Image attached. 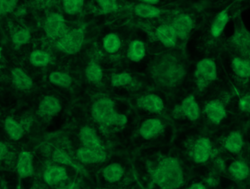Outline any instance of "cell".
Returning a JSON list of instances; mask_svg holds the SVG:
<instances>
[{
    "mask_svg": "<svg viewBox=\"0 0 250 189\" xmlns=\"http://www.w3.org/2000/svg\"><path fill=\"white\" fill-rule=\"evenodd\" d=\"M135 1H139V2L146 3V4H156L160 2V0H135Z\"/></svg>",
    "mask_w": 250,
    "mask_h": 189,
    "instance_id": "obj_41",
    "label": "cell"
},
{
    "mask_svg": "<svg viewBox=\"0 0 250 189\" xmlns=\"http://www.w3.org/2000/svg\"><path fill=\"white\" fill-rule=\"evenodd\" d=\"M176 119L185 117L191 121H195L201 117V108L193 95H189L182 100L180 105H176L173 111Z\"/></svg>",
    "mask_w": 250,
    "mask_h": 189,
    "instance_id": "obj_7",
    "label": "cell"
},
{
    "mask_svg": "<svg viewBox=\"0 0 250 189\" xmlns=\"http://www.w3.org/2000/svg\"><path fill=\"white\" fill-rule=\"evenodd\" d=\"M164 130V124L160 119L148 118L141 123L138 132L143 139L150 140L158 137Z\"/></svg>",
    "mask_w": 250,
    "mask_h": 189,
    "instance_id": "obj_13",
    "label": "cell"
},
{
    "mask_svg": "<svg viewBox=\"0 0 250 189\" xmlns=\"http://www.w3.org/2000/svg\"><path fill=\"white\" fill-rule=\"evenodd\" d=\"M231 69L235 75L242 80L250 78V61L236 57L232 60Z\"/></svg>",
    "mask_w": 250,
    "mask_h": 189,
    "instance_id": "obj_27",
    "label": "cell"
},
{
    "mask_svg": "<svg viewBox=\"0 0 250 189\" xmlns=\"http://www.w3.org/2000/svg\"><path fill=\"white\" fill-rule=\"evenodd\" d=\"M239 108L242 112L250 114V93L244 95L239 99Z\"/></svg>",
    "mask_w": 250,
    "mask_h": 189,
    "instance_id": "obj_38",
    "label": "cell"
},
{
    "mask_svg": "<svg viewBox=\"0 0 250 189\" xmlns=\"http://www.w3.org/2000/svg\"><path fill=\"white\" fill-rule=\"evenodd\" d=\"M84 0H62L63 10L69 16H76L82 11Z\"/></svg>",
    "mask_w": 250,
    "mask_h": 189,
    "instance_id": "obj_34",
    "label": "cell"
},
{
    "mask_svg": "<svg viewBox=\"0 0 250 189\" xmlns=\"http://www.w3.org/2000/svg\"><path fill=\"white\" fill-rule=\"evenodd\" d=\"M156 39L167 48H173L177 44L178 38L170 23L160 25L154 32Z\"/></svg>",
    "mask_w": 250,
    "mask_h": 189,
    "instance_id": "obj_18",
    "label": "cell"
},
{
    "mask_svg": "<svg viewBox=\"0 0 250 189\" xmlns=\"http://www.w3.org/2000/svg\"><path fill=\"white\" fill-rule=\"evenodd\" d=\"M91 115L95 122L104 128L123 127L128 122L127 117L117 111L115 103L108 97H101L93 103Z\"/></svg>",
    "mask_w": 250,
    "mask_h": 189,
    "instance_id": "obj_3",
    "label": "cell"
},
{
    "mask_svg": "<svg viewBox=\"0 0 250 189\" xmlns=\"http://www.w3.org/2000/svg\"><path fill=\"white\" fill-rule=\"evenodd\" d=\"M217 67L211 58H203L196 64L195 78L198 90H204L217 79Z\"/></svg>",
    "mask_w": 250,
    "mask_h": 189,
    "instance_id": "obj_5",
    "label": "cell"
},
{
    "mask_svg": "<svg viewBox=\"0 0 250 189\" xmlns=\"http://www.w3.org/2000/svg\"><path fill=\"white\" fill-rule=\"evenodd\" d=\"M62 105L57 97L54 95H45L38 104L37 114L42 118H51L61 112Z\"/></svg>",
    "mask_w": 250,
    "mask_h": 189,
    "instance_id": "obj_11",
    "label": "cell"
},
{
    "mask_svg": "<svg viewBox=\"0 0 250 189\" xmlns=\"http://www.w3.org/2000/svg\"><path fill=\"white\" fill-rule=\"evenodd\" d=\"M146 55V45L142 40L134 39L129 42L126 51V57L129 61L139 63L144 59Z\"/></svg>",
    "mask_w": 250,
    "mask_h": 189,
    "instance_id": "obj_22",
    "label": "cell"
},
{
    "mask_svg": "<svg viewBox=\"0 0 250 189\" xmlns=\"http://www.w3.org/2000/svg\"><path fill=\"white\" fill-rule=\"evenodd\" d=\"M149 73L157 86L170 89L177 87L183 81L186 69L175 54L167 52L153 59L149 66Z\"/></svg>",
    "mask_w": 250,
    "mask_h": 189,
    "instance_id": "obj_1",
    "label": "cell"
},
{
    "mask_svg": "<svg viewBox=\"0 0 250 189\" xmlns=\"http://www.w3.org/2000/svg\"><path fill=\"white\" fill-rule=\"evenodd\" d=\"M1 57H2V49L0 48V60H1Z\"/></svg>",
    "mask_w": 250,
    "mask_h": 189,
    "instance_id": "obj_43",
    "label": "cell"
},
{
    "mask_svg": "<svg viewBox=\"0 0 250 189\" xmlns=\"http://www.w3.org/2000/svg\"><path fill=\"white\" fill-rule=\"evenodd\" d=\"M136 105L138 108L151 114H160L165 109L163 98L154 93L142 95L138 98Z\"/></svg>",
    "mask_w": 250,
    "mask_h": 189,
    "instance_id": "obj_14",
    "label": "cell"
},
{
    "mask_svg": "<svg viewBox=\"0 0 250 189\" xmlns=\"http://www.w3.org/2000/svg\"><path fill=\"white\" fill-rule=\"evenodd\" d=\"M48 81L56 87L61 88H70L73 85V80L68 73L61 71H54L50 73Z\"/></svg>",
    "mask_w": 250,
    "mask_h": 189,
    "instance_id": "obj_28",
    "label": "cell"
},
{
    "mask_svg": "<svg viewBox=\"0 0 250 189\" xmlns=\"http://www.w3.org/2000/svg\"><path fill=\"white\" fill-rule=\"evenodd\" d=\"M95 2L104 14H111L119 10L118 0H95Z\"/></svg>",
    "mask_w": 250,
    "mask_h": 189,
    "instance_id": "obj_36",
    "label": "cell"
},
{
    "mask_svg": "<svg viewBox=\"0 0 250 189\" xmlns=\"http://www.w3.org/2000/svg\"><path fill=\"white\" fill-rule=\"evenodd\" d=\"M12 42L16 47L23 46L29 43L31 40V33L28 29H18L12 34Z\"/></svg>",
    "mask_w": 250,
    "mask_h": 189,
    "instance_id": "obj_35",
    "label": "cell"
},
{
    "mask_svg": "<svg viewBox=\"0 0 250 189\" xmlns=\"http://www.w3.org/2000/svg\"><path fill=\"white\" fill-rule=\"evenodd\" d=\"M19 0H0V16L13 13L17 7Z\"/></svg>",
    "mask_w": 250,
    "mask_h": 189,
    "instance_id": "obj_37",
    "label": "cell"
},
{
    "mask_svg": "<svg viewBox=\"0 0 250 189\" xmlns=\"http://www.w3.org/2000/svg\"><path fill=\"white\" fill-rule=\"evenodd\" d=\"M212 154V144L209 138L201 137L197 139L191 150V156L195 163L202 165L208 162Z\"/></svg>",
    "mask_w": 250,
    "mask_h": 189,
    "instance_id": "obj_9",
    "label": "cell"
},
{
    "mask_svg": "<svg viewBox=\"0 0 250 189\" xmlns=\"http://www.w3.org/2000/svg\"><path fill=\"white\" fill-rule=\"evenodd\" d=\"M244 138L239 131H232L228 135L224 140L225 149L229 153L238 155L244 147Z\"/></svg>",
    "mask_w": 250,
    "mask_h": 189,
    "instance_id": "obj_23",
    "label": "cell"
},
{
    "mask_svg": "<svg viewBox=\"0 0 250 189\" xmlns=\"http://www.w3.org/2000/svg\"><path fill=\"white\" fill-rule=\"evenodd\" d=\"M84 39L85 32L82 28L69 29L65 34L56 40V47L63 53L75 55L82 50Z\"/></svg>",
    "mask_w": 250,
    "mask_h": 189,
    "instance_id": "obj_4",
    "label": "cell"
},
{
    "mask_svg": "<svg viewBox=\"0 0 250 189\" xmlns=\"http://www.w3.org/2000/svg\"><path fill=\"white\" fill-rule=\"evenodd\" d=\"M134 13L142 18H154L162 14V10L154 4L139 2L134 7Z\"/></svg>",
    "mask_w": 250,
    "mask_h": 189,
    "instance_id": "obj_26",
    "label": "cell"
},
{
    "mask_svg": "<svg viewBox=\"0 0 250 189\" xmlns=\"http://www.w3.org/2000/svg\"><path fill=\"white\" fill-rule=\"evenodd\" d=\"M51 61V55L42 50H35L29 55V62L35 67H47Z\"/></svg>",
    "mask_w": 250,
    "mask_h": 189,
    "instance_id": "obj_32",
    "label": "cell"
},
{
    "mask_svg": "<svg viewBox=\"0 0 250 189\" xmlns=\"http://www.w3.org/2000/svg\"><path fill=\"white\" fill-rule=\"evenodd\" d=\"M178 39L185 40L193 30L195 23L189 15L181 13L177 15L170 23Z\"/></svg>",
    "mask_w": 250,
    "mask_h": 189,
    "instance_id": "obj_10",
    "label": "cell"
},
{
    "mask_svg": "<svg viewBox=\"0 0 250 189\" xmlns=\"http://www.w3.org/2000/svg\"><path fill=\"white\" fill-rule=\"evenodd\" d=\"M85 76L89 83L94 85L101 84L104 79V71L99 64L91 61L85 69Z\"/></svg>",
    "mask_w": 250,
    "mask_h": 189,
    "instance_id": "obj_29",
    "label": "cell"
},
{
    "mask_svg": "<svg viewBox=\"0 0 250 189\" xmlns=\"http://www.w3.org/2000/svg\"><path fill=\"white\" fill-rule=\"evenodd\" d=\"M4 129L8 137L13 141H19L23 138L26 132L21 123L11 117L4 120Z\"/></svg>",
    "mask_w": 250,
    "mask_h": 189,
    "instance_id": "obj_21",
    "label": "cell"
},
{
    "mask_svg": "<svg viewBox=\"0 0 250 189\" xmlns=\"http://www.w3.org/2000/svg\"><path fill=\"white\" fill-rule=\"evenodd\" d=\"M204 113L208 120L214 124H220L227 117L226 106L218 99L208 101L204 107Z\"/></svg>",
    "mask_w": 250,
    "mask_h": 189,
    "instance_id": "obj_15",
    "label": "cell"
},
{
    "mask_svg": "<svg viewBox=\"0 0 250 189\" xmlns=\"http://www.w3.org/2000/svg\"><path fill=\"white\" fill-rule=\"evenodd\" d=\"M230 20L229 12L223 10L214 17L210 27V33L214 38H218L223 34Z\"/></svg>",
    "mask_w": 250,
    "mask_h": 189,
    "instance_id": "obj_24",
    "label": "cell"
},
{
    "mask_svg": "<svg viewBox=\"0 0 250 189\" xmlns=\"http://www.w3.org/2000/svg\"><path fill=\"white\" fill-rule=\"evenodd\" d=\"M76 158L83 165H98L106 161L107 152L105 149H92L82 146L76 151Z\"/></svg>",
    "mask_w": 250,
    "mask_h": 189,
    "instance_id": "obj_8",
    "label": "cell"
},
{
    "mask_svg": "<svg viewBox=\"0 0 250 189\" xmlns=\"http://www.w3.org/2000/svg\"><path fill=\"white\" fill-rule=\"evenodd\" d=\"M79 137L82 146L92 149H105L96 130L90 126L82 127L79 131Z\"/></svg>",
    "mask_w": 250,
    "mask_h": 189,
    "instance_id": "obj_17",
    "label": "cell"
},
{
    "mask_svg": "<svg viewBox=\"0 0 250 189\" xmlns=\"http://www.w3.org/2000/svg\"><path fill=\"white\" fill-rule=\"evenodd\" d=\"M37 2L42 3V4H47V3L50 2L51 0H35Z\"/></svg>",
    "mask_w": 250,
    "mask_h": 189,
    "instance_id": "obj_42",
    "label": "cell"
},
{
    "mask_svg": "<svg viewBox=\"0 0 250 189\" xmlns=\"http://www.w3.org/2000/svg\"><path fill=\"white\" fill-rule=\"evenodd\" d=\"M44 32L50 39L57 40L69 31L65 19L58 13H51L45 19L43 26Z\"/></svg>",
    "mask_w": 250,
    "mask_h": 189,
    "instance_id": "obj_6",
    "label": "cell"
},
{
    "mask_svg": "<svg viewBox=\"0 0 250 189\" xmlns=\"http://www.w3.org/2000/svg\"><path fill=\"white\" fill-rule=\"evenodd\" d=\"M188 189H207V187H206L205 184L204 183L201 182H195L192 183V184H190Z\"/></svg>",
    "mask_w": 250,
    "mask_h": 189,
    "instance_id": "obj_40",
    "label": "cell"
},
{
    "mask_svg": "<svg viewBox=\"0 0 250 189\" xmlns=\"http://www.w3.org/2000/svg\"><path fill=\"white\" fill-rule=\"evenodd\" d=\"M122 39L116 33H108L103 39V48L109 55L117 53L121 49Z\"/></svg>",
    "mask_w": 250,
    "mask_h": 189,
    "instance_id": "obj_30",
    "label": "cell"
},
{
    "mask_svg": "<svg viewBox=\"0 0 250 189\" xmlns=\"http://www.w3.org/2000/svg\"><path fill=\"white\" fill-rule=\"evenodd\" d=\"M51 157L53 162H55L56 164L63 165V166L71 167L77 171H80V168L73 160L71 156L64 149H60V148L54 149L51 153Z\"/></svg>",
    "mask_w": 250,
    "mask_h": 189,
    "instance_id": "obj_31",
    "label": "cell"
},
{
    "mask_svg": "<svg viewBox=\"0 0 250 189\" xmlns=\"http://www.w3.org/2000/svg\"><path fill=\"white\" fill-rule=\"evenodd\" d=\"M124 167L119 162L108 164L102 171V176L105 182L110 184H117L124 178Z\"/></svg>",
    "mask_w": 250,
    "mask_h": 189,
    "instance_id": "obj_20",
    "label": "cell"
},
{
    "mask_svg": "<svg viewBox=\"0 0 250 189\" xmlns=\"http://www.w3.org/2000/svg\"><path fill=\"white\" fill-rule=\"evenodd\" d=\"M228 172L236 181H243L249 177L250 169L249 165L245 161L235 160L229 165Z\"/></svg>",
    "mask_w": 250,
    "mask_h": 189,
    "instance_id": "obj_25",
    "label": "cell"
},
{
    "mask_svg": "<svg viewBox=\"0 0 250 189\" xmlns=\"http://www.w3.org/2000/svg\"><path fill=\"white\" fill-rule=\"evenodd\" d=\"M134 79L129 73L126 71L114 73L111 77V85L112 87H130L133 84Z\"/></svg>",
    "mask_w": 250,
    "mask_h": 189,
    "instance_id": "obj_33",
    "label": "cell"
},
{
    "mask_svg": "<svg viewBox=\"0 0 250 189\" xmlns=\"http://www.w3.org/2000/svg\"><path fill=\"white\" fill-rule=\"evenodd\" d=\"M16 169L18 175L22 179L30 178L34 175V156L31 152L23 151L18 155Z\"/></svg>",
    "mask_w": 250,
    "mask_h": 189,
    "instance_id": "obj_16",
    "label": "cell"
},
{
    "mask_svg": "<svg viewBox=\"0 0 250 189\" xmlns=\"http://www.w3.org/2000/svg\"><path fill=\"white\" fill-rule=\"evenodd\" d=\"M42 178L44 182L49 187H57L68 179V174L65 167L57 164L50 165L45 170Z\"/></svg>",
    "mask_w": 250,
    "mask_h": 189,
    "instance_id": "obj_12",
    "label": "cell"
},
{
    "mask_svg": "<svg viewBox=\"0 0 250 189\" xmlns=\"http://www.w3.org/2000/svg\"><path fill=\"white\" fill-rule=\"evenodd\" d=\"M9 149L7 145L3 142L0 141V161H3L9 153Z\"/></svg>",
    "mask_w": 250,
    "mask_h": 189,
    "instance_id": "obj_39",
    "label": "cell"
},
{
    "mask_svg": "<svg viewBox=\"0 0 250 189\" xmlns=\"http://www.w3.org/2000/svg\"><path fill=\"white\" fill-rule=\"evenodd\" d=\"M11 79L13 86L19 90L27 91L33 87V80L22 69L13 68L11 70Z\"/></svg>",
    "mask_w": 250,
    "mask_h": 189,
    "instance_id": "obj_19",
    "label": "cell"
},
{
    "mask_svg": "<svg viewBox=\"0 0 250 189\" xmlns=\"http://www.w3.org/2000/svg\"><path fill=\"white\" fill-rule=\"evenodd\" d=\"M151 176L153 183L163 189H179L185 183L182 165L173 156L162 158L151 171Z\"/></svg>",
    "mask_w": 250,
    "mask_h": 189,
    "instance_id": "obj_2",
    "label": "cell"
}]
</instances>
